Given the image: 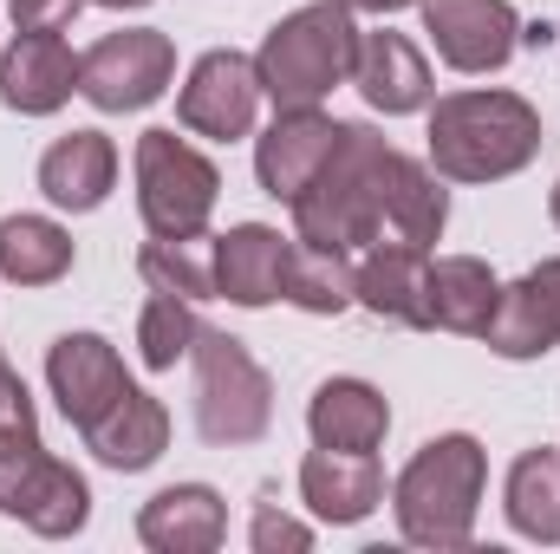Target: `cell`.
Returning <instances> with one entry per match:
<instances>
[{"mask_svg": "<svg viewBox=\"0 0 560 554\" xmlns=\"http://www.w3.org/2000/svg\"><path fill=\"white\" fill-rule=\"evenodd\" d=\"M79 7L85 0H13V26L20 33H59V26H72Z\"/></svg>", "mask_w": 560, "mask_h": 554, "instance_id": "cell-30", "label": "cell"}, {"mask_svg": "<svg viewBox=\"0 0 560 554\" xmlns=\"http://www.w3.org/2000/svg\"><path fill=\"white\" fill-rule=\"evenodd\" d=\"M423 280H430V249L411 242H372L359 262V300L378 320L398 326H423Z\"/></svg>", "mask_w": 560, "mask_h": 554, "instance_id": "cell-22", "label": "cell"}, {"mask_svg": "<svg viewBox=\"0 0 560 554\" xmlns=\"http://www.w3.org/2000/svg\"><path fill=\"white\" fill-rule=\"evenodd\" d=\"M118 183V150L105 131H72L39 157V189L59 209H98Z\"/></svg>", "mask_w": 560, "mask_h": 554, "instance_id": "cell-20", "label": "cell"}, {"mask_svg": "<svg viewBox=\"0 0 560 554\" xmlns=\"http://www.w3.org/2000/svg\"><path fill=\"white\" fill-rule=\"evenodd\" d=\"M150 293H176V300H215V249L202 235H156L138 255Z\"/></svg>", "mask_w": 560, "mask_h": 554, "instance_id": "cell-26", "label": "cell"}, {"mask_svg": "<svg viewBox=\"0 0 560 554\" xmlns=\"http://www.w3.org/2000/svg\"><path fill=\"white\" fill-rule=\"evenodd\" d=\"M79 92V59L59 33H20L7 53H0V99L26 118H46L59 112L66 99Z\"/></svg>", "mask_w": 560, "mask_h": 554, "instance_id": "cell-13", "label": "cell"}, {"mask_svg": "<svg viewBox=\"0 0 560 554\" xmlns=\"http://www.w3.org/2000/svg\"><path fill=\"white\" fill-rule=\"evenodd\" d=\"M222 529H229V509L209 483H176V489L150 496L138 516L143 549L156 554H209L222 549Z\"/></svg>", "mask_w": 560, "mask_h": 554, "instance_id": "cell-17", "label": "cell"}, {"mask_svg": "<svg viewBox=\"0 0 560 554\" xmlns=\"http://www.w3.org/2000/svg\"><path fill=\"white\" fill-rule=\"evenodd\" d=\"M215 196H222V176L202 150H189L176 131L138 138V209L150 235H202Z\"/></svg>", "mask_w": 560, "mask_h": 554, "instance_id": "cell-6", "label": "cell"}, {"mask_svg": "<svg viewBox=\"0 0 560 554\" xmlns=\"http://www.w3.org/2000/svg\"><path fill=\"white\" fill-rule=\"evenodd\" d=\"M196 430L209 443H255L275 424V385L235 333L196 326Z\"/></svg>", "mask_w": 560, "mask_h": 554, "instance_id": "cell-5", "label": "cell"}, {"mask_svg": "<svg viewBox=\"0 0 560 554\" xmlns=\"http://www.w3.org/2000/svg\"><path fill=\"white\" fill-rule=\"evenodd\" d=\"M423 33L436 39L443 66L495 72V66H509L522 20L509 13V0H423Z\"/></svg>", "mask_w": 560, "mask_h": 554, "instance_id": "cell-10", "label": "cell"}, {"mask_svg": "<svg viewBox=\"0 0 560 554\" xmlns=\"http://www.w3.org/2000/svg\"><path fill=\"white\" fill-rule=\"evenodd\" d=\"M300 496L319 522H365L385 503V476L372 450H313L300 463Z\"/></svg>", "mask_w": 560, "mask_h": 554, "instance_id": "cell-14", "label": "cell"}, {"mask_svg": "<svg viewBox=\"0 0 560 554\" xmlns=\"http://www.w3.org/2000/svg\"><path fill=\"white\" fill-rule=\"evenodd\" d=\"M287 249L275 229L248 222V229H229L215 242V300H235V307H268L280 300V275H287Z\"/></svg>", "mask_w": 560, "mask_h": 554, "instance_id": "cell-18", "label": "cell"}, {"mask_svg": "<svg viewBox=\"0 0 560 554\" xmlns=\"http://www.w3.org/2000/svg\"><path fill=\"white\" fill-rule=\"evenodd\" d=\"M306 542H313V535H306L293 516H280L275 503H261V509H255V549H261V554H280V549L300 554Z\"/></svg>", "mask_w": 560, "mask_h": 554, "instance_id": "cell-29", "label": "cell"}, {"mask_svg": "<svg viewBox=\"0 0 560 554\" xmlns=\"http://www.w3.org/2000/svg\"><path fill=\"white\" fill-rule=\"evenodd\" d=\"M495 293H502V287L489 275V262H476V255L430 262V280H423V326L482 339V326H489V313H495Z\"/></svg>", "mask_w": 560, "mask_h": 554, "instance_id": "cell-21", "label": "cell"}, {"mask_svg": "<svg viewBox=\"0 0 560 554\" xmlns=\"http://www.w3.org/2000/svg\"><path fill=\"white\" fill-rule=\"evenodd\" d=\"M541 150V118L515 92H456L430 112V163L450 183L515 176Z\"/></svg>", "mask_w": 560, "mask_h": 554, "instance_id": "cell-2", "label": "cell"}, {"mask_svg": "<svg viewBox=\"0 0 560 554\" xmlns=\"http://www.w3.org/2000/svg\"><path fill=\"white\" fill-rule=\"evenodd\" d=\"M332 143H339V125L319 118V105L313 112H280L275 125H268V138H261V150H255L261 189L280 196V203H300V189L319 176V163L332 157Z\"/></svg>", "mask_w": 560, "mask_h": 554, "instance_id": "cell-15", "label": "cell"}, {"mask_svg": "<svg viewBox=\"0 0 560 554\" xmlns=\"http://www.w3.org/2000/svg\"><path fill=\"white\" fill-rule=\"evenodd\" d=\"M280 300L306 307V313H346L359 300V268L346 249H287V275H280Z\"/></svg>", "mask_w": 560, "mask_h": 554, "instance_id": "cell-24", "label": "cell"}, {"mask_svg": "<svg viewBox=\"0 0 560 554\" xmlns=\"http://www.w3.org/2000/svg\"><path fill=\"white\" fill-rule=\"evenodd\" d=\"M352 59H359L352 7L319 0V7L287 13L275 33L261 39L255 72H261V92L275 99L280 112H313L332 85H346V79H352Z\"/></svg>", "mask_w": 560, "mask_h": 554, "instance_id": "cell-3", "label": "cell"}, {"mask_svg": "<svg viewBox=\"0 0 560 554\" xmlns=\"http://www.w3.org/2000/svg\"><path fill=\"white\" fill-rule=\"evenodd\" d=\"M255 105H261V72L255 59L242 53H202L183 99H176V118L196 131V138H248L255 131Z\"/></svg>", "mask_w": 560, "mask_h": 554, "instance_id": "cell-9", "label": "cell"}, {"mask_svg": "<svg viewBox=\"0 0 560 554\" xmlns=\"http://www.w3.org/2000/svg\"><path fill=\"white\" fill-rule=\"evenodd\" d=\"M443 189L436 176L398 157L392 143L365 125H339L332 157L319 163V176L300 189L293 203V229L313 249H372V242H411L430 249L443 235Z\"/></svg>", "mask_w": 560, "mask_h": 554, "instance_id": "cell-1", "label": "cell"}, {"mask_svg": "<svg viewBox=\"0 0 560 554\" xmlns=\"http://www.w3.org/2000/svg\"><path fill=\"white\" fill-rule=\"evenodd\" d=\"M72 268V235L46 216H7L0 222V275L20 287H52Z\"/></svg>", "mask_w": 560, "mask_h": 554, "instance_id": "cell-25", "label": "cell"}, {"mask_svg": "<svg viewBox=\"0 0 560 554\" xmlns=\"http://www.w3.org/2000/svg\"><path fill=\"white\" fill-rule=\"evenodd\" d=\"M339 7H352V13H398V7H411V0H339Z\"/></svg>", "mask_w": 560, "mask_h": 554, "instance_id": "cell-31", "label": "cell"}, {"mask_svg": "<svg viewBox=\"0 0 560 554\" xmlns=\"http://www.w3.org/2000/svg\"><path fill=\"white\" fill-rule=\"evenodd\" d=\"M0 509L20 516L33 535H79L85 516H92V496H85V476L59 457H46L39 430L26 437H0Z\"/></svg>", "mask_w": 560, "mask_h": 554, "instance_id": "cell-7", "label": "cell"}, {"mask_svg": "<svg viewBox=\"0 0 560 554\" xmlns=\"http://www.w3.org/2000/svg\"><path fill=\"white\" fill-rule=\"evenodd\" d=\"M509 522L528 542H560V457L555 450H528L509 470Z\"/></svg>", "mask_w": 560, "mask_h": 554, "instance_id": "cell-27", "label": "cell"}, {"mask_svg": "<svg viewBox=\"0 0 560 554\" xmlns=\"http://www.w3.org/2000/svg\"><path fill=\"white\" fill-rule=\"evenodd\" d=\"M352 85L365 92L372 112L398 118L430 105V66L405 33H359V59H352Z\"/></svg>", "mask_w": 560, "mask_h": 554, "instance_id": "cell-16", "label": "cell"}, {"mask_svg": "<svg viewBox=\"0 0 560 554\" xmlns=\"http://www.w3.org/2000/svg\"><path fill=\"white\" fill-rule=\"evenodd\" d=\"M482 443L476 437H430L398 476V529L418 549H463L476 535L482 503Z\"/></svg>", "mask_w": 560, "mask_h": 554, "instance_id": "cell-4", "label": "cell"}, {"mask_svg": "<svg viewBox=\"0 0 560 554\" xmlns=\"http://www.w3.org/2000/svg\"><path fill=\"white\" fill-rule=\"evenodd\" d=\"M306 424H313V443L326 450H378L392 430V405L365 379H326L306 405Z\"/></svg>", "mask_w": 560, "mask_h": 554, "instance_id": "cell-19", "label": "cell"}, {"mask_svg": "<svg viewBox=\"0 0 560 554\" xmlns=\"http://www.w3.org/2000/svg\"><path fill=\"white\" fill-rule=\"evenodd\" d=\"M170 72H176L170 33L131 26V33H105V39L79 59V92H85L98 112H143L150 99H163Z\"/></svg>", "mask_w": 560, "mask_h": 554, "instance_id": "cell-8", "label": "cell"}, {"mask_svg": "<svg viewBox=\"0 0 560 554\" xmlns=\"http://www.w3.org/2000/svg\"><path fill=\"white\" fill-rule=\"evenodd\" d=\"M548 209H555V222H560V183H555V196H548Z\"/></svg>", "mask_w": 560, "mask_h": 554, "instance_id": "cell-32", "label": "cell"}, {"mask_svg": "<svg viewBox=\"0 0 560 554\" xmlns=\"http://www.w3.org/2000/svg\"><path fill=\"white\" fill-rule=\"evenodd\" d=\"M138 346H143V366H150V372H170V366L196 346V313H189V300L150 293V307H143V320H138Z\"/></svg>", "mask_w": 560, "mask_h": 554, "instance_id": "cell-28", "label": "cell"}, {"mask_svg": "<svg viewBox=\"0 0 560 554\" xmlns=\"http://www.w3.org/2000/svg\"><path fill=\"white\" fill-rule=\"evenodd\" d=\"M46 379H52L59 412L72 417L79 430H85V424H98V417L131 392V379H125L118 353H112L98 333H66V339H52V353H46Z\"/></svg>", "mask_w": 560, "mask_h": 554, "instance_id": "cell-11", "label": "cell"}, {"mask_svg": "<svg viewBox=\"0 0 560 554\" xmlns=\"http://www.w3.org/2000/svg\"><path fill=\"white\" fill-rule=\"evenodd\" d=\"M482 339L502 359H541V353H555L560 346V262H541L515 287H502Z\"/></svg>", "mask_w": 560, "mask_h": 554, "instance_id": "cell-12", "label": "cell"}, {"mask_svg": "<svg viewBox=\"0 0 560 554\" xmlns=\"http://www.w3.org/2000/svg\"><path fill=\"white\" fill-rule=\"evenodd\" d=\"M85 443H92V457L112 463V470H150V463L163 457V443H170V417H163V405H156L150 392L131 385L98 424H85Z\"/></svg>", "mask_w": 560, "mask_h": 554, "instance_id": "cell-23", "label": "cell"}, {"mask_svg": "<svg viewBox=\"0 0 560 554\" xmlns=\"http://www.w3.org/2000/svg\"><path fill=\"white\" fill-rule=\"evenodd\" d=\"M105 7H143V0H105Z\"/></svg>", "mask_w": 560, "mask_h": 554, "instance_id": "cell-33", "label": "cell"}]
</instances>
